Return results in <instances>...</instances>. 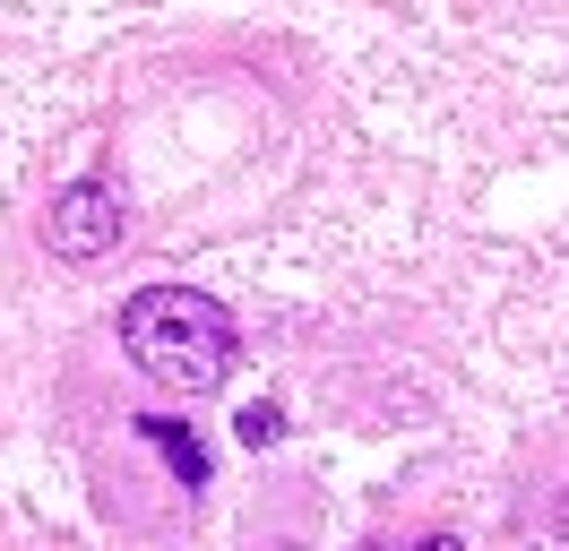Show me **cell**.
I'll return each instance as SVG.
<instances>
[{"mask_svg":"<svg viewBox=\"0 0 569 551\" xmlns=\"http://www.w3.org/2000/svg\"><path fill=\"white\" fill-rule=\"evenodd\" d=\"M121 344H130V362H139L156 388H173V397H208L233 379L242 362V328H233V310L199 293V284H147L121 302Z\"/></svg>","mask_w":569,"mask_h":551,"instance_id":"obj_1","label":"cell"},{"mask_svg":"<svg viewBox=\"0 0 569 551\" xmlns=\"http://www.w3.org/2000/svg\"><path fill=\"white\" fill-rule=\"evenodd\" d=\"M112 241H121V199H112L104 181H70V190L52 199V216H43V250L70 259V268L104 259Z\"/></svg>","mask_w":569,"mask_h":551,"instance_id":"obj_2","label":"cell"},{"mask_svg":"<svg viewBox=\"0 0 569 551\" xmlns=\"http://www.w3.org/2000/svg\"><path fill=\"white\" fill-rule=\"evenodd\" d=\"M139 431H147V440H156V448H164V465H173V474L190 482V491H199V482H208V448L190 440V431H181V422H164V413H147Z\"/></svg>","mask_w":569,"mask_h":551,"instance_id":"obj_3","label":"cell"},{"mask_svg":"<svg viewBox=\"0 0 569 551\" xmlns=\"http://www.w3.org/2000/svg\"><path fill=\"white\" fill-rule=\"evenodd\" d=\"M233 431H242V448H277V440H284V413H277V405H250Z\"/></svg>","mask_w":569,"mask_h":551,"instance_id":"obj_4","label":"cell"},{"mask_svg":"<svg viewBox=\"0 0 569 551\" xmlns=\"http://www.w3.org/2000/svg\"><path fill=\"white\" fill-rule=\"evenodd\" d=\"M406 551H466L458 534H423V543H406Z\"/></svg>","mask_w":569,"mask_h":551,"instance_id":"obj_5","label":"cell"}]
</instances>
